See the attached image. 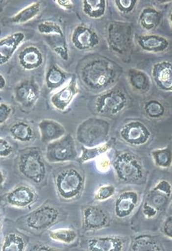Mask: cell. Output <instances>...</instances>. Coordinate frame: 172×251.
Returning <instances> with one entry per match:
<instances>
[{"mask_svg": "<svg viewBox=\"0 0 172 251\" xmlns=\"http://www.w3.org/2000/svg\"><path fill=\"white\" fill-rule=\"evenodd\" d=\"M144 113L149 119L157 120L162 119L166 116V106L157 99H151L144 103Z\"/></svg>", "mask_w": 172, "mask_h": 251, "instance_id": "32", "label": "cell"}, {"mask_svg": "<svg viewBox=\"0 0 172 251\" xmlns=\"http://www.w3.org/2000/svg\"><path fill=\"white\" fill-rule=\"evenodd\" d=\"M78 157L75 139L71 134L49 143L46 148V158L48 162L60 163L75 161Z\"/></svg>", "mask_w": 172, "mask_h": 251, "instance_id": "8", "label": "cell"}, {"mask_svg": "<svg viewBox=\"0 0 172 251\" xmlns=\"http://www.w3.org/2000/svg\"><path fill=\"white\" fill-rule=\"evenodd\" d=\"M10 135L15 140L22 143L32 142L36 138V133L32 126L24 122L14 124L9 129Z\"/></svg>", "mask_w": 172, "mask_h": 251, "instance_id": "28", "label": "cell"}, {"mask_svg": "<svg viewBox=\"0 0 172 251\" xmlns=\"http://www.w3.org/2000/svg\"><path fill=\"white\" fill-rule=\"evenodd\" d=\"M170 23H171V25H172V10H171V12H170Z\"/></svg>", "mask_w": 172, "mask_h": 251, "instance_id": "48", "label": "cell"}, {"mask_svg": "<svg viewBox=\"0 0 172 251\" xmlns=\"http://www.w3.org/2000/svg\"><path fill=\"white\" fill-rule=\"evenodd\" d=\"M6 80L5 77L0 73V91L3 90L6 87Z\"/></svg>", "mask_w": 172, "mask_h": 251, "instance_id": "46", "label": "cell"}, {"mask_svg": "<svg viewBox=\"0 0 172 251\" xmlns=\"http://www.w3.org/2000/svg\"><path fill=\"white\" fill-rule=\"evenodd\" d=\"M161 231L163 235L172 240V216H168L163 222Z\"/></svg>", "mask_w": 172, "mask_h": 251, "instance_id": "43", "label": "cell"}, {"mask_svg": "<svg viewBox=\"0 0 172 251\" xmlns=\"http://www.w3.org/2000/svg\"><path fill=\"white\" fill-rule=\"evenodd\" d=\"M49 237L55 242L71 245L78 238V233L72 228H56L49 232Z\"/></svg>", "mask_w": 172, "mask_h": 251, "instance_id": "36", "label": "cell"}, {"mask_svg": "<svg viewBox=\"0 0 172 251\" xmlns=\"http://www.w3.org/2000/svg\"><path fill=\"white\" fill-rule=\"evenodd\" d=\"M128 104L126 94L122 89L113 88L98 96L95 101V110L99 116L111 118L123 112Z\"/></svg>", "mask_w": 172, "mask_h": 251, "instance_id": "7", "label": "cell"}, {"mask_svg": "<svg viewBox=\"0 0 172 251\" xmlns=\"http://www.w3.org/2000/svg\"><path fill=\"white\" fill-rule=\"evenodd\" d=\"M71 41L75 49L82 51L92 50L100 42L97 32L86 25H78L74 29Z\"/></svg>", "mask_w": 172, "mask_h": 251, "instance_id": "14", "label": "cell"}, {"mask_svg": "<svg viewBox=\"0 0 172 251\" xmlns=\"http://www.w3.org/2000/svg\"><path fill=\"white\" fill-rule=\"evenodd\" d=\"M69 75L57 65H51L46 75V85L49 89L59 88L68 80Z\"/></svg>", "mask_w": 172, "mask_h": 251, "instance_id": "29", "label": "cell"}, {"mask_svg": "<svg viewBox=\"0 0 172 251\" xmlns=\"http://www.w3.org/2000/svg\"><path fill=\"white\" fill-rule=\"evenodd\" d=\"M26 243L21 235L15 233H8L3 239L1 251H25Z\"/></svg>", "mask_w": 172, "mask_h": 251, "instance_id": "35", "label": "cell"}, {"mask_svg": "<svg viewBox=\"0 0 172 251\" xmlns=\"http://www.w3.org/2000/svg\"><path fill=\"white\" fill-rule=\"evenodd\" d=\"M113 168L119 181L129 185H142L146 182V171L142 159L130 151L117 152Z\"/></svg>", "mask_w": 172, "mask_h": 251, "instance_id": "2", "label": "cell"}, {"mask_svg": "<svg viewBox=\"0 0 172 251\" xmlns=\"http://www.w3.org/2000/svg\"><path fill=\"white\" fill-rule=\"evenodd\" d=\"M111 161L106 155V154L99 156L97 160H96V168H97L99 173H107V172L111 170Z\"/></svg>", "mask_w": 172, "mask_h": 251, "instance_id": "40", "label": "cell"}, {"mask_svg": "<svg viewBox=\"0 0 172 251\" xmlns=\"http://www.w3.org/2000/svg\"><path fill=\"white\" fill-rule=\"evenodd\" d=\"M116 188L113 185H104L98 187L94 194V199L97 201H104L115 195Z\"/></svg>", "mask_w": 172, "mask_h": 251, "instance_id": "37", "label": "cell"}, {"mask_svg": "<svg viewBox=\"0 0 172 251\" xmlns=\"http://www.w3.org/2000/svg\"><path fill=\"white\" fill-rule=\"evenodd\" d=\"M79 94L76 77L74 75L63 88L51 96L50 102L55 109L63 111L68 109Z\"/></svg>", "mask_w": 172, "mask_h": 251, "instance_id": "15", "label": "cell"}, {"mask_svg": "<svg viewBox=\"0 0 172 251\" xmlns=\"http://www.w3.org/2000/svg\"><path fill=\"white\" fill-rule=\"evenodd\" d=\"M54 182L58 197L64 201H74L80 198L85 190V175L77 167H64L55 174Z\"/></svg>", "mask_w": 172, "mask_h": 251, "instance_id": "3", "label": "cell"}, {"mask_svg": "<svg viewBox=\"0 0 172 251\" xmlns=\"http://www.w3.org/2000/svg\"><path fill=\"white\" fill-rule=\"evenodd\" d=\"M6 181V176H5L4 174H3L2 170L0 169V187L3 186Z\"/></svg>", "mask_w": 172, "mask_h": 251, "instance_id": "47", "label": "cell"}, {"mask_svg": "<svg viewBox=\"0 0 172 251\" xmlns=\"http://www.w3.org/2000/svg\"><path fill=\"white\" fill-rule=\"evenodd\" d=\"M172 194V184L168 180H160L149 190L144 203L152 207L159 214L168 207Z\"/></svg>", "mask_w": 172, "mask_h": 251, "instance_id": "11", "label": "cell"}, {"mask_svg": "<svg viewBox=\"0 0 172 251\" xmlns=\"http://www.w3.org/2000/svg\"><path fill=\"white\" fill-rule=\"evenodd\" d=\"M17 164L20 173L32 183L41 184L46 179L47 169L39 148L28 147L21 151Z\"/></svg>", "mask_w": 172, "mask_h": 251, "instance_id": "5", "label": "cell"}, {"mask_svg": "<svg viewBox=\"0 0 172 251\" xmlns=\"http://www.w3.org/2000/svg\"><path fill=\"white\" fill-rule=\"evenodd\" d=\"M37 28L39 33L43 34L44 36L58 33V32H63V31L61 25H58L56 22H51V21L41 22L38 25Z\"/></svg>", "mask_w": 172, "mask_h": 251, "instance_id": "38", "label": "cell"}, {"mask_svg": "<svg viewBox=\"0 0 172 251\" xmlns=\"http://www.w3.org/2000/svg\"><path fill=\"white\" fill-rule=\"evenodd\" d=\"M115 6L122 13L128 14L135 10L138 1L137 0H116Z\"/></svg>", "mask_w": 172, "mask_h": 251, "instance_id": "39", "label": "cell"}, {"mask_svg": "<svg viewBox=\"0 0 172 251\" xmlns=\"http://www.w3.org/2000/svg\"><path fill=\"white\" fill-rule=\"evenodd\" d=\"M37 199L35 191L25 185H18L6 196L7 203L12 207L25 208L34 203Z\"/></svg>", "mask_w": 172, "mask_h": 251, "instance_id": "17", "label": "cell"}, {"mask_svg": "<svg viewBox=\"0 0 172 251\" xmlns=\"http://www.w3.org/2000/svg\"><path fill=\"white\" fill-rule=\"evenodd\" d=\"M111 125L107 120L91 117L78 126L77 141L87 148L96 147L108 142Z\"/></svg>", "mask_w": 172, "mask_h": 251, "instance_id": "4", "label": "cell"}, {"mask_svg": "<svg viewBox=\"0 0 172 251\" xmlns=\"http://www.w3.org/2000/svg\"><path fill=\"white\" fill-rule=\"evenodd\" d=\"M32 251H57V249L52 248L50 246L38 245H35L34 248H32Z\"/></svg>", "mask_w": 172, "mask_h": 251, "instance_id": "45", "label": "cell"}, {"mask_svg": "<svg viewBox=\"0 0 172 251\" xmlns=\"http://www.w3.org/2000/svg\"><path fill=\"white\" fill-rule=\"evenodd\" d=\"M13 152V146L6 139L0 137V158H6Z\"/></svg>", "mask_w": 172, "mask_h": 251, "instance_id": "41", "label": "cell"}, {"mask_svg": "<svg viewBox=\"0 0 172 251\" xmlns=\"http://www.w3.org/2000/svg\"><path fill=\"white\" fill-rule=\"evenodd\" d=\"M171 139H172V135L171 136Z\"/></svg>", "mask_w": 172, "mask_h": 251, "instance_id": "50", "label": "cell"}, {"mask_svg": "<svg viewBox=\"0 0 172 251\" xmlns=\"http://www.w3.org/2000/svg\"><path fill=\"white\" fill-rule=\"evenodd\" d=\"M128 78L129 83L135 92L145 94L150 90V78L145 72L136 68L129 69Z\"/></svg>", "mask_w": 172, "mask_h": 251, "instance_id": "24", "label": "cell"}, {"mask_svg": "<svg viewBox=\"0 0 172 251\" xmlns=\"http://www.w3.org/2000/svg\"><path fill=\"white\" fill-rule=\"evenodd\" d=\"M164 250L161 242L152 235L143 234L135 237L131 241L130 251H161Z\"/></svg>", "mask_w": 172, "mask_h": 251, "instance_id": "25", "label": "cell"}, {"mask_svg": "<svg viewBox=\"0 0 172 251\" xmlns=\"http://www.w3.org/2000/svg\"><path fill=\"white\" fill-rule=\"evenodd\" d=\"M111 143L110 142L93 148H87L82 146L81 154L79 156V160L81 163H86L98 159L99 156L106 154L111 149Z\"/></svg>", "mask_w": 172, "mask_h": 251, "instance_id": "33", "label": "cell"}, {"mask_svg": "<svg viewBox=\"0 0 172 251\" xmlns=\"http://www.w3.org/2000/svg\"></svg>", "mask_w": 172, "mask_h": 251, "instance_id": "51", "label": "cell"}, {"mask_svg": "<svg viewBox=\"0 0 172 251\" xmlns=\"http://www.w3.org/2000/svg\"><path fill=\"white\" fill-rule=\"evenodd\" d=\"M1 226H2V221H1V215H0V231H1Z\"/></svg>", "mask_w": 172, "mask_h": 251, "instance_id": "49", "label": "cell"}, {"mask_svg": "<svg viewBox=\"0 0 172 251\" xmlns=\"http://www.w3.org/2000/svg\"><path fill=\"white\" fill-rule=\"evenodd\" d=\"M139 195L136 191H123L117 198L115 202V215L120 219H125L131 216L138 206Z\"/></svg>", "mask_w": 172, "mask_h": 251, "instance_id": "16", "label": "cell"}, {"mask_svg": "<svg viewBox=\"0 0 172 251\" xmlns=\"http://www.w3.org/2000/svg\"><path fill=\"white\" fill-rule=\"evenodd\" d=\"M41 140L44 144H49L66 135V130L61 123L54 120L44 119L38 125Z\"/></svg>", "mask_w": 172, "mask_h": 251, "instance_id": "22", "label": "cell"}, {"mask_svg": "<svg viewBox=\"0 0 172 251\" xmlns=\"http://www.w3.org/2000/svg\"><path fill=\"white\" fill-rule=\"evenodd\" d=\"M111 224L109 215L100 206L88 205L82 209V225L87 231H98Z\"/></svg>", "mask_w": 172, "mask_h": 251, "instance_id": "12", "label": "cell"}, {"mask_svg": "<svg viewBox=\"0 0 172 251\" xmlns=\"http://www.w3.org/2000/svg\"><path fill=\"white\" fill-rule=\"evenodd\" d=\"M87 247L91 251H122L125 241L120 236L98 237L89 239Z\"/></svg>", "mask_w": 172, "mask_h": 251, "instance_id": "21", "label": "cell"}, {"mask_svg": "<svg viewBox=\"0 0 172 251\" xmlns=\"http://www.w3.org/2000/svg\"><path fill=\"white\" fill-rule=\"evenodd\" d=\"M152 75L156 87L161 91L172 92V62H158L152 67Z\"/></svg>", "mask_w": 172, "mask_h": 251, "instance_id": "18", "label": "cell"}, {"mask_svg": "<svg viewBox=\"0 0 172 251\" xmlns=\"http://www.w3.org/2000/svg\"><path fill=\"white\" fill-rule=\"evenodd\" d=\"M18 59L21 67L27 71L37 70L44 63L42 51L35 46H29L23 48L19 53Z\"/></svg>", "mask_w": 172, "mask_h": 251, "instance_id": "19", "label": "cell"}, {"mask_svg": "<svg viewBox=\"0 0 172 251\" xmlns=\"http://www.w3.org/2000/svg\"><path fill=\"white\" fill-rule=\"evenodd\" d=\"M45 41L56 54L64 61L69 59V49L64 32L44 35Z\"/></svg>", "mask_w": 172, "mask_h": 251, "instance_id": "26", "label": "cell"}, {"mask_svg": "<svg viewBox=\"0 0 172 251\" xmlns=\"http://www.w3.org/2000/svg\"><path fill=\"white\" fill-rule=\"evenodd\" d=\"M60 211L51 204H44L32 211L25 218L27 228L40 231L47 229L58 221Z\"/></svg>", "mask_w": 172, "mask_h": 251, "instance_id": "9", "label": "cell"}, {"mask_svg": "<svg viewBox=\"0 0 172 251\" xmlns=\"http://www.w3.org/2000/svg\"><path fill=\"white\" fill-rule=\"evenodd\" d=\"M58 6L61 7L64 10H70L74 7V2L72 0H66V1H55Z\"/></svg>", "mask_w": 172, "mask_h": 251, "instance_id": "44", "label": "cell"}, {"mask_svg": "<svg viewBox=\"0 0 172 251\" xmlns=\"http://www.w3.org/2000/svg\"><path fill=\"white\" fill-rule=\"evenodd\" d=\"M107 41L110 50L123 58H130L133 41V27L131 24L114 21L109 24Z\"/></svg>", "mask_w": 172, "mask_h": 251, "instance_id": "6", "label": "cell"}, {"mask_svg": "<svg viewBox=\"0 0 172 251\" xmlns=\"http://www.w3.org/2000/svg\"><path fill=\"white\" fill-rule=\"evenodd\" d=\"M137 44L143 50L150 53H162L169 48L166 37L158 34H143L137 38Z\"/></svg>", "mask_w": 172, "mask_h": 251, "instance_id": "23", "label": "cell"}, {"mask_svg": "<svg viewBox=\"0 0 172 251\" xmlns=\"http://www.w3.org/2000/svg\"><path fill=\"white\" fill-rule=\"evenodd\" d=\"M41 5L39 2H34L20 10L11 18V22L15 24L26 23L37 16L40 13Z\"/></svg>", "mask_w": 172, "mask_h": 251, "instance_id": "34", "label": "cell"}, {"mask_svg": "<svg viewBox=\"0 0 172 251\" xmlns=\"http://www.w3.org/2000/svg\"><path fill=\"white\" fill-rule=\"evenodd\" d=\"M163 19V14L153 7H146L141 12L139 17V23L141 27L146 30H152L156 28Z\"/></svg>", "mask_w": 172, "mask_h": 251, "instance_id": "27", "label": "cell"}, {"mask_svg": "<svg viewBox=\"0 0 172 251\" xmlns=\"http://www.w3.org/2000/svg\"><path fill=\"white\" fill-rule=\"evenodd\" d=\"M107 1L104 0H85L82 1V10L87 16L99 19L106 13Z\"/></svg>", "mask_w": 172, "mask_h": 251, "instance_id": "30", "label": "cell"}, {"mask_svg": "<svg viewBox=\"0 0 172 251\" xmlns=\"http://www.w3.org/2000/svg\"><path fill=\"white\" fill-rule=\"evenodd\" d=\"M154 164L161 169H168L172 166V148L171 146L162 149L153 150L150 152Z\"/></svg>", "mask_w": 172, "mask_h": 251, "instance_id": "31", "label": "cell"}, {"mask_svg": "<svg viewBox=\"0 0 172 251\" xmlns=\"http://www.w3.org/2000/svg\"><path fill=\"white\" fill-rule=\"evenodd\" d=\"M15 99L21 106L31 109L40 97V87L33 79L20 82L15 88Z\"/></svg>", "mask_w": 172, "mask_h": 251, "instance_id": "13", "label": "cell"}, {"mask_svg": "<svg viewBox=\"0 0 172 251\" xmlns=\"http://www.w3.org/2000/svg\"><path fill=\"white\" fill-rule=\"evenodd\" d=\"M12 108L6 103H0V125L6 123L11 116Z\"/></svg>", "mask_w": 172, "mask_h": 251, "instance_id": "42", "label": "cell"}, {"mask_svg": "<svg viewBox=\"0 0 172 251\" xmlns=\"http://www.w3.org/2000/svg\"><path fill=\"white\" fill-rule=\"evenodd\" d=\"M25 38L23 32H17L0 40V65L6 64L11 59Z\"/></svg>", "mask_w": 172, "mask_h": 251, "instance_id": "20", "label": "cell"}, {"mask_svg": "<svg viewBox=\"0 0 172 251\" xmlns=\"http://www.w3.org/2000/svg\"><path fill=\"white\" fill-rule=\"evenodd\" d=\"M120 138L131 146H142L149 142L152 132L147 125L139 120H132L125 124L120 130Z\"/></svg>", "mask_w": 172, "mask_h": 251, "instance_id": "10", "label": "cell"}, {"mask_svg": "<svg viewBox=\"0 0 172 251\" xmlns=\"http://www.w3.org/2000/svg\"><path fill=\"white\" fill-rule=\"evenodd\" d=\"M122 73L123 68L115 62L107 58H97L83 65L80 78L89 90L101 92L114 85Z\"/></svg>", "mask_w": 172, "mask_h": 251, "instance_id": "1", "label": "cell"}]
</instances>
